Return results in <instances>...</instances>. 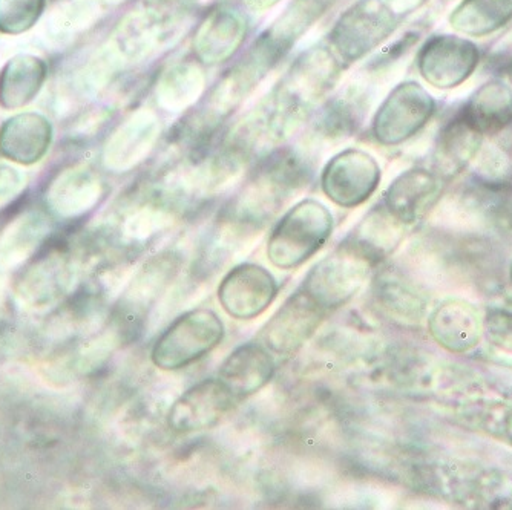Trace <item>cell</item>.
<instances>
[{
  "label": "cell",
  "mask_w": 512,
  "mask_h": 510,
  "mask_svg": "<svg viewBox=\"0 0 512 510\" xmlns=\"http://www.w3.org/2000/svg\"><path fill=\"white\" fill-rule=\"evenodd\" d=\"M399 25L381 0H356L333 23L327 42L342 65H353L381 48Z\"/></svg>",
  "instance_id": "8992f818"
},
{
  "label": "cell",
  "mask_w": 512,
  "mask_h": 510,
  "mask_svg": "<svg viewBox=\"0 0 512 510\" xmlns=\"http://www.w3.org/2000/svg\"><path fill=\"white\" fill-rule=\"evenodd\" d=\"M483 135L465 117L462 111L456 112L445 121L434 143V172L450 183L467 169L482 149Z\"/></svg>",
  "instance_id": "44dd1931"
},
{
  "label": "cell",
  "mask_w": 512,
  "mask_h": 510,
  "mask_svg": "<svg viewBox=\"0 0 512 510\" xmlns=\"http://www.w3.org/2000/svg\"><path fill=\"white\" fill-rule=\"evenodd\" d=\"M509 281H511L512 284V264L511 267H509Z\"/></svg>",
  "instance_id": "ab89813d"
},
{
  "label": "cell",
  "mask_w": 512,
  "mask_h": 510,
  "mask_svg": "<svg viewBox=\"0 0 512 510\" xmlns=\"http://www.w3.org/2000/svg\"><path fill=\"white\" fill-rule=\"evenodd\" d=\"M53 123L36 111L19 112L0 126V155L19 166H33L50 152Z\"/></svg>",
  "instance_id": "d6986e66"
},
{
  "label": "cell",
  "mask_w": 512,
  "mask_h": 510,
  "mask_svg": "<svg viewBox=\"0 0 512 510\" xmlns=\"http://www.w3.org/2000/svg\"><path fill=\"white\" fill-rule=\"evenodd\" d=\"M105 195V183L86 164L69 167L54 178L46 189V210L62 221L80 220L94 210Z\"/></svg>",
  "instance_id": "ac0fdd59"
},
{
  "label": "cell",
  "mask_w": 512,
  "mask_h": 510,
  "mask_svg": "<svg viewBox=\"0 0 512 510\" xmlns=\"http://www.w3.org/2000/svg\"><path fill=\"white\" fill-rule=\"evenodd\" d=\"M28 177L20 167L13 163L0 161V207L7 206L19 197L27 186Z\"/></svg>",
  "instance_id": "836d02e7"
},
{
  "label": "cell",
  "mask_w": 512,
  "mask_h": 510,
  "mask_svg": "<svg viewBox=\"0 0 512 510\" xmlns=\"http://www.w3.org/2000/svg\"><path fill=\"white\" fill-rule=\"evenodd\" d=\"M224 331L223 321L215 311L209 308L186 311L155 340L152 362L163 371L191 367L221 344Z\"/></svg>",
  "instance_id": "5b68a950"
},
{
  "label": "cell",
  "mask_w": 512,
  "mask_h": 510,
  "mask_svg": "<svg viewBox=\"0 0 512 510\" xmlns=\"http://www.w3.org/2000/svg\"><path fill=\"white\" fill-rule=\"evenodd\" d=\"M333 232V215L319 201H301L284 213L270 233L267 258L279 270H295L327 244Z\"/></svg>",
  "instance_id": "3957f363"
},
{
  "label": "cell",
  "mask_w": 512,
  "mask_h": 510,
  "mask_svg": "<svg viewBox=\"0 0 512 510\" xmlns=\"http://www.w3.org/2000/svg\"><path fill=\"white\" fill-rule=\"evenodd\" d=\"M344 68L330 46L316 45L299 54L278 85L249 114L264 143H283L295 134L336 85Z\"/></svg>",
  "instance_id": "6da1fadb"
},
{
  "label": "cell",
  "mask_w": 512,
  "mask_h": 510,
  "mask_svg": "<svg viewBox=\"0 0 512 510\" xmlns=\"http://www.w3.org/2000/svg\"><path fill=\"white\" fill-rule=\"evenodd\" d=\"M278 290V282L269 270L246 262L224 276L218 287V301L230 318L252 321L273 304Z\"/></svg>",
  "instance_id": "4fadbf2b"
},
{
  "label": "cell",
  "mask_w": 512,
  "mask_h": 510,
  "mask_svg": "<svg viewBox=\"0 0 512 510\" xmlns=\"http://www.w3.org/2000/svg\"><path fill=\"white\" fill-rule=\"evenodd\" d=\"M378 265L352 239L345 238L310 270L301 288L330 313L352 301Z\"/></svg>",
  "instance_id": "277c9868"
},
{
  "label": "cell",
  "mask_w": 512,
  "mask_h": 510,
  "mask_svg": "<svg viewBox=\"0 0 512 510\" xmlns=\"http://www.w3.org/2000/svg\"><path fill=\"white\" fill-rule=\"evenodd\" d=\"M381 2L402 22L405 17L424 8L430 0H381Z\"/></svg>",
  "instance_id": "d590c367"
},
{
  "label": "cell",
  "mask_w": 512,
  "mask_h": 510,
  "mask_svg": "<svg viewBox=\"0 0 512 510\" xmlns=\"http://www.w3.org/2000/svg\"><path fill=\"white\" fill-rule=\"evenodd\" d=\"M407 229L381 203L365 216V220L347 238L381 264L401 246Z\"/></svg>",
  "instance_id": "f546056e"
},
{
  "label": "cell",
  "mask_w": 512,
  "mask_h": 510,
  "mask_svg": "<svg viewBox=\"0 0 512 510\" xmlns=\"http://www.w3.org/2000/svg\"><path fill=\"white\" fill-rule=\"evenodd\" d=\"M327 314L329 311H325L306 291L299 288L263 328L261 336L264 347L278 356L298 353L321 327Z\"/></svg>",
  "instance_id": "7c38bea8"
},
{
  "label": "cell",
  "mask_w": 512,
  "mask_h": 510,
  "mask_svg": "<svg viewBox=\"0 0 512 510\" xmlns=\"http://www.w3.org/2000/svg\"><path fill=\"white\" fill-rule=\"evenodd\" d=\"M161 135V121L152 109H137L115 129L103 148V164L112 172H128L154 151Z\"/></svg>",
  "instance_id": "e0dca14e"
},
{
  "label": "cell",
  "mask_w": 512,
  "mask_h": 510,
  "mask_svg": "<svg viewBox=\"0 0 512 510\" xmlns=\"http://www.w3.org/2000/svg\"><path fill=\"white\" fill-rule=\"evenodd\" d=\"M427 321L434 342L451 354L471 353L485 334V314L465 299H445L428 314Z\"/></svg>",
  "instance_id": "2e32d148"
},
{
  "label": "cell",
  "mask_w": 512,
  "mask_h": 510,
  "mask_svg": "<svg viewBox=\"0 0 512 510\" xmlns=\"http://www.w3.org/2000/svg\"><path fill=\"white\" fill-rule=\"evenodd\" d=\"M234 394L220 379L201 380L175 400L168 423L178 434H194L215 428L234 406Z\"/></svg>",
  "instance_id": "5bb4252c"
},
{
  "label": "cell",
  "mask_w": 512,
  "mask_h": 510,
  "mask_svg": "<svg viewBox=\"0 0 512 510\" xmlns=\"http://www.w3.org/2000/svg\"><path fill=\"white\" fill-rule=\"evenodd\" d=\"M511 164H512V155H511Z\"/></svg>",
  "instance_id": "60d3db41"
},
{
  "label": "cell",
  "mask_w": 512,
  "mask_h": 510,
  "mask_svg": "<svg viewBox=\"0 0 512 510\" xmlns=\"http://www.w3.org/2000/svg\"><path fill=\"white\" fill-rule=\"evenodd\" d=\"M480 50L473 40L457 34H433L416 56L417 72L440 91L459 88L473 77L479 66Z\"/></svg>",
  "instance_id": "ba28073f"
},
{
  "label": "cell",
  "mask_w": 512,
  "mask_h": 510,
  "mask_svg": "<svg viewBox=\"0 0 512 510\" xmlns=\"http://www.w3.org/2000/svg\"><path fill=\"white\" fill-rule=\"evenodd\" d=\"M241 2L252 13H264V11L272 10L281 0H241Z\"/></svg>",
  "instance_id": "8d00e7d4"
},
{
  "label": "cell",
  "mask_w": 512,
  "mask_h": 510,
  "mask_svg": "<svg viewBox=\"0 0 512 510\" xmlns=\"http://www.w3.org/2000/svg\"><path fill=\"white\" fill-rule=\"evenodd\" d=\"M370 108L367 79H358L327 102L316 121V135L342 140L358 131Z\"/></svg>",
  "instance_id": "603a6c76"
},
{
  "label": "cell",
  "mask_w": 512,
  "mask_h": 510,
  "mask_svg": "<svg viewBox=\"0 0 512 510\" xmlns=\"http://www.w3.org/2000/svg\"><path fill=\"white\" fill-rule=\"evenodd\" d=\"M373 301L385 319L401 327L416 328L428 318L427 291L396 270H385L378 276Z\"/></svg>",
  "instance_id": "ffe728a7"
},
{
  "label": "cell",
  "mask_w": 512,
  "mask_h": 510,
  "mask_svg": "<svg viewBox=\"0 0 512 510\" xmlns=\"http://www.w3.org/2000/svg\"><path fill=\"white\" fill-rule=\"evenodd\" d=\"M48 79V65L34 54H17L0 69V108L17 111L36 100Z\"/></svg>",
  "instance_id": "cb8c5ba5"
},
{
  "label": "cell",
  "mask_w": 512,
  "mask_h": 510,
  "mask_svg": "<svg viewBox=\"0 0 512 510\" xmlns=\"http://www.w3.org/2000/svg\"><path fill=\"white\" fill-rule=\"evenodd\" d=\"M183 2L188 5V7H191L192 10H195V8L200 7V5L207 4L209 0H183Z\"/></svg>",
  "instance_id": "f35d334b"
},
{
  "label": "cell",
  "mask_w": 512,
  "mask_h": 510,
  "mask_svg": "<svg viewBox=\"0 0 512 510\" xmlns=\"http://www.w3.org/2000/svg\"><path fill=\"white\" fill-rule=\"evenodd\" d=\"M483 337L497 353L512 357V311L494 308L486 313Z\"/></svg>",
  "instance_id": "d6a6232c"
},
{
  "label": "cell",
  "mask_w": 512,
  "mask_h": 510,
  "mask_svg": "<svg viewBox=\"0 0 512 510\" xmlns=\"http://www.w3.org/2000/svg\"><path fill=\"white\" fill-rule=\"evenodd\" d=\"M336 4L338 0H290L249 51L272 71Z\"/></svg>",
  "instance_id": "30bf717a"
},
{
  "label": "cell",
  "mask_w": 512,
  "mask_h": 510,
  "mask_svg": "<svg viewBox=\"0 0 512 510\" xmlns=\"http://www.w3.org/2000/svg\"><path fill=\"white\" fill-rule=\"evenodd\" d=\"M454 414L465 428L488 435L512 448V399L479 394L454 405Z\"/></svg>",
  "instance_id": "4316f807"
},
{
  "label": "cell",
  "mask_w": 512,
  "mask_h": 510,
  "mask_svg": "<svg viewBox=\"0 0 512 510\" xmlns=\"http://www.w3.org/2000/svg\"><path fill=\"white\" fill-rule=\"evenodd\" d=\"M490 65L497 72V76L512 83V33L500 40L497 48H494L491 60H488V66Z\"/></svg>",
  "instance_id": "e575fe53"
},
{
  "label": "cell",
  "mask_w": 512,
  "mask_h": 510,
  "mask_svg": "<svg viewBox=\"0 0 512 510\" xmlns=\"http://www.w3.org/2000/svg\"><path fill=\"white\" fill-rule=\"evenodd\" d=\"M460 111L485 135H497L512 125V86L491 79L473 92Z\"/></svg>",
  "instance_id": "484cf974"
},
{
  "label": "cell",
  "mask_w": 512,
  "mask_h": 510,
  "mask_svg": "<svg viewBox=\"0 0 512 510\" xmlns=\"http://www.w3.org/2000/svg\"><path fill=\"white\" fill-rule=\"evenodd\" d=\"M206 91V74L198 62L172 63L155 82V100L161 111L180 114L189 111Z\"/></svg>",
  "instance_id": "d4e9b609"
},
{
  "label": "cell",
  "mask_w": 512,
  "mask_h": 510,
  "mask_svg": "<svg viewBox=\"0 0 512 510\" xmlns=\"http://www.w3.org/2000/svg\"><path fill=\"white\" fill-rule=\"evenodd\" d=\"M381 178V166L373 155L350 148L339 152L324 167L321 187L336 206L355 209L375 195Z\"/></svg>",
  "instance_id": "9c48e42d"
},
{
  "label": "cell",
  "mask_w": 512,
  "mask_h": 510,
  "mask_svg": "<svg viewBox=\"0 0 512 510\" xmlns=\"http://www.w3.org/2000/svg\"><path fill=\"white\" fill-rule=\"evenodd\" d=\"M46 0H0V34L27 33L45 13Z\"/></svg>",
  "instance_id": "1f68e13d"
},
{
  "label": "cell",
  "mask_w": 512,
  "mask_h": 510,
  "mask_svg": "<svg viewBox=\"0 0 512 510\" xmlns=\"http://www.w3.org/2000/svg\"><path fill=\"white\" fill-rule=\"evenodd\" d=\"M512 22V0H460L451 10L448 23L463 36H493Z\"/></svg>",
  "instance_id": "f1b7e54d"
},
{
  "label": "cell",
  "mask_w": 512,
  "mask_h": 510,
  "mask_svg": "<svg viewBox=\"0 0 512 510\" xmlns=\"http://www.w3.org/2000/svg\"><path fill=\"white\" fill-rule=\"evenodd\" d=\"M102 17L100 0H60L46 19V36L66 45L96 27Z\"/></svg>",
  "instance_id": "4dcf8cb0"
},
{
  "label": "cell",
  "mask_w": 512,
  "mask_h": 510,
  "mask_svg": "<svg viewBox=\"0 0 512 510\" xmlns=\"http://www.w3.org/2000/svg\"><path fill=\"white\" fill-rule=\"evenodd\" d=\"M129 0H100V4L108 5V7H120L125 5Z\"/></svg>",
  "instance_id": "74e56055"
},
{
  "label": "cell",
  "mask_w": 512,
  "mask_h": 510,
  "mask_svg": "<svg viewBox=\"0 0 512 510\" xmlns=\"http://www.w3.org/2000/svg\"><path fill=\"white\" fill-rule=\"evenodd\" d=\"M413 486L465 509H512V475L462 461H417Z\"/></svg>",
  "instance_id": "7a4b0ae2"
},
{
  "label": "cell",
  "mask_w": 512,
  "mask_h": 510,
  "mask_svg": "<svg viewBox=\"0 0 512 510\" xmlns=\"http://www.w3.org/2000/svg\"><path fill=\"white\" fill-rule=\"evenodd\" d=\"M50 236V221L43 213L27 212L0 235V270H13L36 255Z\"/></svg>",
  "instance_id": "83f0119b"
},
{
  "label": "cell",
  "mask_w": 512,
  "mask_h": 510,
  "mask_svg": "<svg viewBox=\"0 0 512 510\" xmlns=\"http://www.w3.org/2000/svg\"><path fill=\"white\" fill-rule=\"evenodd\" d=\"M445 184L447 181L434 170L413 167L388 186L382 204L399 223L411 227L424 220L439 204Z\"/></svg>",
  "instance_id": "9a60e30c"
},
{
  "label": "cell",
  "mask_w": 512,
  "mask_h": 510,
  "mask_svg": "<svg viewBox=\"0 0 512 510\" xmlns=\"http://www.w3.org/2000/svg\"><path fill=\"white\" fill-rule=\"evenodd\" d=\"M249 34V19L237 5L221 2L204 14L192 37V51L200 65L229 62Z\"/></svg>",
  "instance_id": "8fae6325"
},
{
  "label": "cell",
  "mask_w": 512,
  "mask_h": 510,
  "mask_svg": "<svg viewBox=\"0 0 512 510\" xmlns=\"http://www.w3.org/2000/svg\"><path fill=\"white\" fill-rule=\"evenodd\" d=\"M436 100L421 83H399L391 89L373 118V137L382 146L394 148L407 143L430 123Z\"/></svg>",
  "instance_id": "52a82bcc"
},
{
  "label": "cell",
  "mask_w": 512,
  "mask_h": 510,
  "mask_svg": "<svg viewBox=\"0 0 512 510\" xmlns=\"http://www.w3.org/2000/svg\"><path fill=\"white\" fill-rule=\"evenodd\" d=\"M275 370V360L269 348L263 344H244L235 348L221 363L218 379L235 399H246L269 385Z\"/></svg>",
  "instance_id": "7402d4cb"
}]
</instances>
